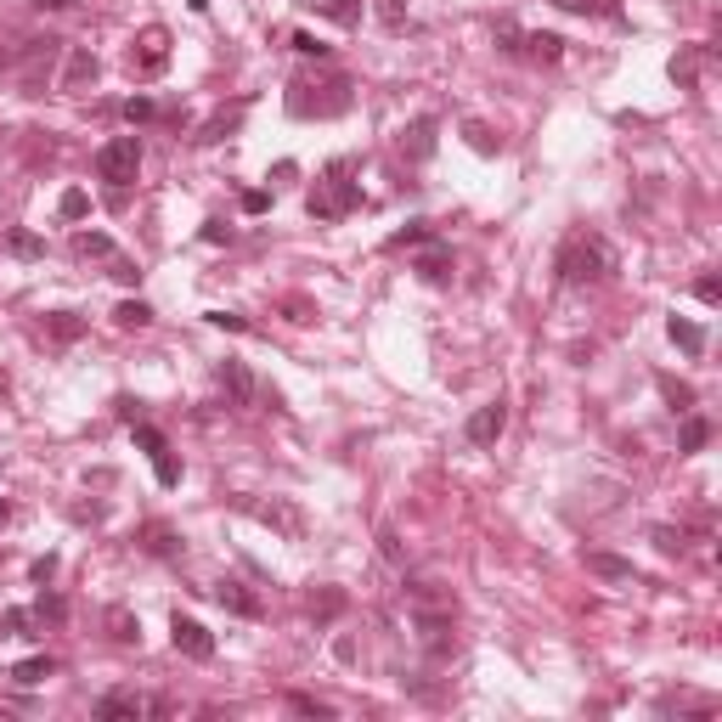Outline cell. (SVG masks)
<instances>
[{
	"mask_svg": "<svg viewBox=\"0 0 722 722\" xmlns=\"http://www.w3.org/2000/svg\"><path fill=\"white\" fill-rule=\"evenodd\" d=\"M553 271H559L565 288L610 282V277H615V249H610L599 232H576V238L559 243V254H553Z\"/></svg>",
	"mask_w": 722,
	"mask_h": 722,
	"instance_id": "1",
	"label": "cell"
},
{
	"mask_svg": "<svg viewBox=\"0 0 722 722\" xmlns=\"http://www.w3.org/2000/svg\"><path fill=\"white\" fill-rule=\"evenodd\" d=\"M350 102H356V85L345 74H322V80L300 74V80H288V96H282V108L293 119H339L350 113Z\"/></svg>",
	"mask_w": 722,
	"mask_h": 722,
	"instance_id": "2",
	"label": "cell"
},
{
	"mask_svg": "<svg viewBox=\"0 0 722 722\" xmlns=\"http://www.w3.org/2000/svg\"><path fill=\"white\" fill-rule=\"evenodd\" d=\"M305 209H311V220H345L350 209H361V186L350 181V158H334V164H327V175L311 186Z\"/></svg>",
	"mask_w": 722,
	"mask_h": 722,
	"instance_id": "3",
	"label": "cell"
},
{
	"mask_svg": "<svg viewBox=\"0 0 722 722\" xmlns=\"http://www.w3.org/2000/svg\"><path fill=\"white\" fill-rule=\"evenodd\" d=\"M164 69H170V28H164V23H147L142 35L130 40V74L147 85V80H158Z\"/></svg>",
	"mask_w": 722,
	"mask_h": 722,
	"instance_id": "4",
	"label": "cell"
},
{
	"mask_svg": "<svg viewBox=\"0 0 722 722\" xmlns=\"http://www.w3.org/2000/svg\"><path fill=\"white\" fill-rule=\"evenodd\" d=\"M142 170V136H113L102 153H96V175L108 186H130Z\"/></svg>",
	"mask_w": 722,
	"mask_h": 722,
	"instance_id": "5",
	"label": "cell"
},
{
	"mask_svg": "<svg viewBox=\"0 0 722 722\" xmlns=\"http://www.w3.org/2000/svg\"><path fill=\"white\" fill-rule=\"evenodd\" d=\"M130 435H136V446L147 451L158 485H181V463H175V446L164 441V430H153V423H130Z\"/></svg>",
	"mask_w": 722,
	"mask_h": 722,
	"instance_id": "6",
	"label": "cell"
},
{
	"mask_svg": "<svg viewBox=\"0 0 722 722\" xmlns=\"http://www.w3.org/2000/svg\"><path fill=\"white\" fill-rule=\"evenodd\" d=\"M170 643L175 654H186V661H215V632L204 627V621H192V615H170Z\"/></svg>",
	"mask_w": 722,
	"mask_h": 722,
	"instance_id": "7",
	"label": "cell"
},
{
	"mask_svg": "<svg viewBox=\"0 0 722 722\" xmlns=\"http://www.w3.org/2000/svg\"><path fill=\"white\" fill-rule=\"evenodd\" d=\"M503 430H508V401L497 396V401H485V407H474L469 412V423H463V435H469V446H497L503 441Z\"/></svg>",
	"mask_w": 722,
	"mask_h": 722,
	"instance_id": "8",
	"label": "cell"
},
{
	"mask_svg": "<svg viewBox=\"0 0 722 722\" xmlns=\"http://www.w3.org/2000/svg\"><path fill=\"white\" fill-rule=\"evenodd\" d=\"M435 136H441V119H435V113L412 119V124L401 130V158H407V164H430V158H435Z\"/></svg>",
	"mask_w": 722,
	"mask_h": 722,
	"instance_id": "9",
	"label": "cell"
},
{
	"mask_svg": "<svg viewBox=\"0 0 722 722\" xmlns=\"http://www.w3.org/2000/svg\"><path fill=\"white\" fill-rule=\"evenodd\" d=\"M57 57H62V40H51V35H46V40H28V46L17 51V62H23V85H28V90H40V80L51 74V62H57Z\"/></svg>",
	"mask_w": 722,
	"mask_h": 722,
	"instance_id": "10",
	"label": "cell"
},
{
	"mask_svg": "<svg viewBox=\"0 0 722 722\" xmlns=\"http://www.w3.org/2000/svg\"><path fill=\"white\" fill-rule=\"evenodd\" d=\"M136 717H147V700L136 688H113V695L96 700V722H136Z\"/></svg>",
	"mask_w": 722,
	"mask_h": 722,
	"instance_id": "11",
	"label": "cell"
},
{
	"mask_svg": "<svg viewBox=\"0 0 722 722\" xmlns=\"http://www.w3.org/2000/svg\"><path fill=\"white\" fill-rule=\"evenodd\" d=\"M96 74H102V62H96L85 46H74L69 51V69H62V80H57V90H69V96H80L85 85H96Z\"/></svg>",
	"mask_w": 722,
	"mask_h": 722,
	"instance_id": "12",
	"label": "cell"
},
{
	"mask_svg": "<svg viewBox=\"0 0 722 722\" xmlns=\"http://www.w3.org/2000/svg\"><path fill=\"white\" fill-rule=\"evenodd\" d=\"M215 599H220V610H232V615H249V621H260V615H266V604H260V593H249V587H243V581H232V576H226V581H215Z\"/></svg>",
	"mask_w": 722,
	"mask_h": 722,
	"instance_id": "13",
	"label": "cell"
},
{
	"mask_svg": "<svg viewBox=\"0 0 722 722\" xmlns=\"http://www.w3.org/2000/svg\"><path fill=\"white\" fill-rule=\"evenodd\" d=\"M412 271H418L423 282H430V288H441V282H451L457 260H451V249H446V243H435V238H430V249L418 254V266H412Z\"/></svg>",
	"mask_w": 722,
	"mask_h": 722,
	"instance_id": "14",
	"label": "cell"
},
{
	"mask_svg": "<svg viewBox=\"0 0 722 722\" xmlns=\"http://www.w3.org/2000/svg\"><path fill=\"white\" fill-rule=\"evenodd\" d=\"M305 6L327 23H339V28H361V12H367V0H305Z\"/></svg>",
	"mask_w": 722,
	"mask_h": 722,
	"instance_id": "15",
	"label": "cell"
},
{
	"mask_svg": "<svg viewBox=\"0 0 722 722\" xmlns=\"http://www.w3.org/2000/svg\"><path fill=\"white\" fill-rule=\"evenodd\" d=\"M249 514H254V519H266V525H277L282 536H300V531H305L300 508H288V503H249Z\"/></svg>",
	"mask_w": 722,
	"mask_h": 722,
	"instance_id": "16",
	"label": "cell"
},
{
	"mask_svg": "<svg viewBox=\"0 0 722 722\" xmlns=\"http://www.w3.org/2000/svg\"><path fill=\"white\" fill-rule=\"evenodd\" d=\"M587 576H599V581H638L632 559H615V553H587Z\"/></svg>",
	"mask_w": 722,
	"mask_h": 722,
	"instance_id": "17",
	"label": "cell"
},
{
	"mask_svg": "<svg viewBox=\"0 0 722 722\" xmlns=\"http://www.w3.org/2000/svg\"><path fill=\"white\" fill-rule=\"evenodd\" d=\"M220 389L232 396V407H249L254 401V378H249L243 361H226V367H220Z\"/></svg>",
	"mask_w": 722,
	"mask_h": 722,
	"instance_id": "18",
	"label": "cell"
},
{
	"mask_svg": "<svg viewBox=\"0 0 722 722\" xmlns=\"http://www.w3.org/2000/svg\"><path fill=\"white\" fill-rule=\"evenodd\" d=\"M519 51L531 57V62H547V69H553V62L565 57V40H559V35H547V28H542V35H519Z\"/></svg>",
	"mask_w": 722,
	"mask_h": 722,
	"instance_id": "19",
	"label": "cell"
},
{
	"mask_svg": "<svg viewBox=\"0 0 722 722\" xmlns=\"http://www.w3.org/2000/svg\"><path fill=\"white\" fill-rule=\"evenodd\" d=\"M113 238L108 232H74V260H113Z\"/></svg>",
	"mask_w": 722,
	"mask_h": 722,
	"instance_id": "20",
	"label": "cell"
},
{
	"mask_svg": "<svg viewBox=\"0 0 722 722\" xmlns=\"http://www.w3.org/2000/svg\"><path fill=\"white\" fill-rule=\"evenodd\" d=\"M654 384H661V396H666L672 412H695V384H683V378H672V373H661Z\"/></svg>",
	"mask_w": 722,
	"mask_h": 722,
	"instance_id": "21",
	"label": "cell"
},
{
	"mask_svg": "<svg viewBox=\"0 0 722 722\" xmlns=\"http://www.w3.org/2000/svg\"><path fill=\"white\" fill-rule=\"evenodd\" d=\"M238 119H243V102L232 108V113H215L204 130H198V136H192V142H198V147H209V142H226V136H232V130H238Z\"/></svg>",
	"mask_w": 722,
	"mask_h": 722,
	"instance_id": "22",
	"label": "cell"
},
{
	"mask_svg": "<svg viewBox=\"0 0 722 722\" xmlns=\"http://www.w3.org/2000/svg\"><path fill=\"white\" fill-rule=\"evenodd\" d=\"M51 672H57V661H51V654H28V661H17V666H12V677H17L23 688H35V683H46Z\"/></svg>",
	"mask_w": 722,
	"mask_h": 722,
	"instance_id": "23",
	"label": "cell"
},
{
	"mask_svg": "<svg viewBox=\"0 0 722 722\" xmlns=\"http://www.w3.org/2000/svg\"><path fill=\"white\" fill-rule=\"evenodd\" d=\"M113 322L124 327V334H142V327L153 322V305H147V300H119V311H113Z\"/></svg>",
	"mask_w": 722,
	"mask_h": 722,
	"instance_id": "24",
	"label": "cell"
},
{
	"mask_svg": "<svg viewBox=\"0 0 722 722\" xmlns=\"http://www.w3.org/2000/svg\"><path fill=\"white\" fill-rule=\"evenodd\" d=\"M430 238H435V226H430V220H407L396 238H384V249L396 254V249H418V243H430Z\"/></svg>",
	"mask_w": 722,
	"mask_h": 722,
	"instance_id": "25",
	"label": "cell"
},
{
	"mask_svg": "<svg viewBox=\"0 0 722 722\" xmlns=\"http://www.w3.org/2000/svg\"><path fill=\"white\" fill-rule=\"evenodd\" d=\"M666 334H672V345H677V350H688V356H700V350H706V334H700L695 322H683V316H672V322H666Z\"/></svg>",
	"mask_w": 722,
	"mask_h": 722,
	"instance_id": "26",
	"label": "cell"
},
{
	"mask_svg": "<svg viewBox=\"0 0 722 722\" xmlns=\"http://www.w3.org/2000/svg\"><path fill=\"white\" fill-rule=\"evenodd\" d=\"M463 136H469V147H474V153H485V158H497V153H503V136H497L491 124H480V119H469V124H463Z\"/></svg>",
	"mask_w": 722,
	"mask_h": 722,
	"instance_id": "27",
	"label": "cell"
},
{
	"mask_svg": "<svg viewBox=\"0 0 722 722\" xmlns=\"http://www.w3.org/2000/svg\"><path fill=\"white\" fill-rule=\"evenodd\" d=\"M553 6H565L576 17H621V0H553Z\"/></svg>",
	"mask_w": 722,
	"mask_h": 722,
	"instance_id": "28",
	"label": "cell"
},
{
	"mask_svg": "<svg viewBox=\"0 0 722 722\" xmlns=\"http://www.w3.org/2000/svg\"><path fill=\"white\" fill-rule=\"evenodd\" d=\"M46 334L69 345V339H80V334H85V322H80L74 311H51V316H46Z\"/></svg>",
	"mask_w": 722,
	"mask_h": 722,
	"instance_id": "29",
	"label": "cell"
},
{
	"mask_svg": "<svg viewBox=\"0 0 722 722\" xmlns=\"http://www.w3.org/2000/svg\"><path fill=\"white\" fill-rule=\"evenodd\" d=\"M706 441H711V418H700V412H688V423H683V451L695 457V451H706Z\"/></svg>",
	"mask_w": 722,
	"mask_h": 722,
	"instance_id": "30",
	"label": "cell"
},
{
	"mask_svg": "<svg viewBox=\"0 0 722 722\" xmlns=\"http://www.w3.org/2000/svg\"><path fill=\"white\" fill-rule=\"evenodd\" d=\"M6 254H17V260H46V238H35V232H6Z\"/></svg>",
	"mask_w": 722,
	"mask_h": 722,
	"instance_id": "31",
	"label": "cell"
},
{
	"mask_svg": "<svg viewBox=\"0 0 722 722\" xmlns=\"http://www.w3.org/2000/svg\"><path fill=\"white\" fill-rule=\"evenodd\" d=\"M124 119H130V124H153V119H158V102H153V96H130V102H124Z\"/></svg>",
	"mask_w": 722,
	"mask_h": 722,
	"instance_id": "32",
	"label": "cell"
},
{
	"mask_svg": "<svg viewBox=\"0 0 722 722\" xmlns=\"http://www.w3.org/2000/svg\"><path fill=\"white\" fill-rule=\"evenodd\" d=\"M339 610H345V593H339V587H322V593L311 599V615H322V621L339 615Z\"/></svg>",
	"mask_w": 722,
	"mask_h": 722,
	"instance_id": "33",
	"label": "cell"
},
{
	"mask_svg": "<svg viewBox=\"0 0 722 722\" xmlns=\"http://www.w3.org/2000/svg\"><path fill=\"white\" fill-rule=\"evenodd\" d=\"M108 627H113V638H119V643H136V638H142V621H130L124 610H113V615H108Z\"/></svg>",
	"mask_w": 722,
	"mask_h": 722,
	"instance_id": "34",
	"label": "cell"
},
{
	"mask_svg": "<svg viewBox=\"0 0 722 722\" xmlns=\"http://www.w3.org/2000/svg\"><path fill=\"white\" fill-rule=\"evenodd\" d=\"M57 209H62V220H85V215H90V198L74 186V192H62V204H57Z\"/></svg>",
	"mask_w": 722,
	"mask_h": 722,
	"instance_id": "35",
	"label": "cell"
},
{
	"mask_svg": "<svg viewBox=\"0 0 722 722\" xmlns=\"http://www.w3.org/2000/svg\"><path fill=\"white\" fill-rule=\"evenodd\" d=\"M288 706L300 711V717H334V706H327V700H316V695H288Z\"/></svg>",
	"mask_w": 722,
	"mask_h": 722,
	"instance_id": "36",
	"label": "cell"
},
{
	"mask_svg": "<svg viewBox=\"0 0 722 722\" xmlns=\"http://www.w3.org/2000/svg\"><path fill=\"white\" fill-rule=\"evenodd\" d=\"M204 322H209V327H226V334H254V327H249V322H243L238 311H209Z\"/></svg>",
	"mask_w": 722,
	"mask_h": 722,
	"instance_id": "37",
	"label": "cell"
},
{
	"mask_svg": "<svg viewBox=\"0 0 722 722\" xmlns=\"http://www.w3.org/2000/svg\"><path fill=\"white\" fill-rule=\"evenodd\" d=\"M649 536H654V547H661V553H683V547H688V542H683V531H672V525H654Z\"/></svg>",
	"mask_w": 722,
	"mask_h": 722,
	"instance_id": "38",
	"label": "cell"
},
{
	"mask_svg": "<svg viewBox=\"0 0 722 722\" xmlns=\"http://www.w3.org/2000/svg\"><path fill=\"white\" fill-rule=\"evenodd\" d=\"M695 69H700V51H683V57L672 62V80H677V85H695Z\"/></svg>",
	"mask_w": 722,
	"mask_h": 722,
	"instance_id": "39",
	"label": "cell"
},
{
	"mask_svg": "<svg viewBox=\"0 0 722 722\" xmlns=\"http://www.w3.org/2000/svg\"><path fill=\"white\" fill-rule=\"evenodd\" d=\"M695 293H700V305H722V277H717V271H706V277L695 282Z\"/></svg>",
	"mask_w": 722,
	"mask_h": 722,
	"instance_id": "40",
	"label": "cell"
},
{
	"mask_svg": "<svg viewBox=\"0 0 722 722\" xmlns=\"http://www.w3.org/2000/svg\"><path fill=\"white\" fill-rule=\"evenodd\" d=\"M108 277H119V282H136L142 271H136V260H124V254H113V260H108Z\"/></svg>",
	"mask_w": 722,
	"mask_h": 722,
	"instance_id": "41",
	"label": "cell"
},
{
	"mask_svg": "<svg viewBox=\"0 0 722 722\" xmlns=\"http://www.w3.org/2000/svg\"><path fill=\"white\" fill-rule=\"evenodd\" d=\"M266 209H271V192H260V186L243 192V215H266Z\"/></svg>",
	"mask_w": 722,
	"mask_h": 722,
	"instance_id": "42",
	"label": "cell"
},
{
	"mask_svg": "<svg viewBox=\"0 0 722 722\" xmlns=\"http://www.w3.org/2000/svg\"><path fill=\"white\" fill-rule=\"evenodd\" d=\"M288 46H293V51H300V57H327V46H322L316 35H293Z\"/></svg>",
	"mask_w": 722,
	"mask_h": 722,
	"instance_id": "43",
	"label": "cell"
},
{
	"mask_svg": "<svg viewBox=\"0 0 722 722\" xmlns=\"http://www.w3.org/2000/svg\"><path fill=\"white\" fill-rule=\"evenodd\" d=\"M62 615H69V604H62V599H40L35 604V621H62Z\"/></svg>",
	"mask_w": 722,
	"mask_h": 722,
	"instance_id": "44",
	"label": "cell"
},
{
	"mask_svg": "<svg viewBox=\"0 0 722 722\" xmlns=\"http://www.w3.org/2000/svg\"><path fill=\"white\" fill-rule=\"evenodd\" d=\"M378 17H384L389 28H407V12L396 6V0H378Z\"/></svg>",
	"mask_w": 722,
	"mask_h": 722,
	"instance_id": "45",
	"label": "cell"
},
{
	"mask_svg": "<svg viewBox=\"0 0 722 722\" xmlns=\"http://www.w3.org/2000/svg\"><path fill=\"white\" fill-rule=\"evenodd\" d=\"M204 243H232V226H226V220H204Z\"/></svg>",
	"mask_w": 722,
	"mask_h": 722,
	"instance_id": "46",
	"label": "cell"
},
{
	"mask_svg": "<svg viewBox=\"0 0 722 722\" xmlns=\"http://www.w3.org/2000/svg\"><path fill=\"white\" fill-rule=\"evenodd\" d=\"M378 547H384V559H389V565H401V542H396V531H378Z\"/></svg>",
	"mask_w": 722,
	"mask_h": 722,
	"instance_id": "47",
	"label": "cell"
},
{
	"mask_svg": "<svg viewBox=\"0 0 722 722\" xmlns=\"http://www.w3.org/2000/svg\"><path fill=\"white\" fill-rule=\"evenodd\" d=\"M293 175H300V164H288V158H282V164H277V170H271V186H288Z\"/></svg>",
	"mask_w": 722,
	"mask_h": 722,
	"instance_id": "48",
	"label": "cell"
},
{
	"mask_svg": "<svg viewBox=\"0 0 722 722\" xmlns=\"http://www.w3.org/2000/svg\"><path fill=\"white\" fill-rule=\"evenodd\" d=\"M288 322H316V311L305 300H288Z\"/></svg>",
	"mask_w": 722,
	"mask_h": 722,
	"instance_id": "49",
	"label": "cell"
},
{
	"mask_svg": "<svg viewBox=\"0 0 722 722\" xmlns=\"http://www.w3.org/2000/svg\"><path fill=\"white\" fill-rule=\"evenodd\" d=\"M28 6H40V12H74L80 0H28Z\"/></svg>",
	"mask_w": 722,
	"mask_h": 722,
	"instance_id": "50",
	"label": "cell"
},
{
	"mask_svg": "<svg viewBox=\"0 0 722 722\" xmlns=\"http://www.w3.org/2000/svg\"><path fill=\"white\" fill-rule=\"evenodd\" d=\"M6 519H12V508H6V503H0V525H6Z\"/></svg>",
	"mask_w": 722,
	"mask_h": 722,
	"instance_id": "51",
	"label": "cell"
},
{
	"mask_svg": "<svg viewBox=\"0 0 722 722\" xmlns=\"http://www.w3.org/2000/svg\"><path fill=\"white\" fill-rule=\"evenodd\" d=\"M0 638H12V632H6V615H0Z\"/></svg>",
	"mask_w": 722,
	"mask_h": 722,
	"instance_id": "52",
	"label": "cell"
}]
</instances>
